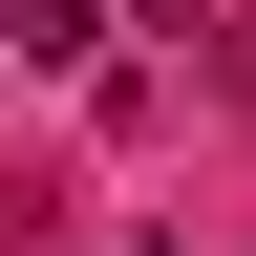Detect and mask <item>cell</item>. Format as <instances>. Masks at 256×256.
<instances>
[{"mask_svg":"<svg viewBox=\"0 0 256 256\" xmlns=\"http://www.w3.org/2000/svg\"><path fill=\"white\" fill-rule=\"evenodd\" d=\"M107 43V0H0V64H86Z\"/></svg>","mask_w":256,"mask_h":256,"instance_id":"6da1fadb","label":"cell"}]
</instances>
